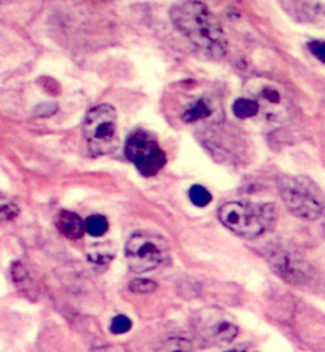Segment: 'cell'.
Returning a JSON list of instances; mask_svg holds the SVG:
<instances>
[{"instance_id": "obj_14", "label": "cell", "mask_w": 325, "mask_h": 352, "mask_svg": "<svg viewBox=\"0 0 325 352\" xmlns=\"http://www.w3.org/2000/svg\"><path fill=\"white\" fill-rule=\"evenodd\" d=\"M113 258V250L109 243L97 244L89 251V260L93 263L104 265Z\"/></svg>"}, {"instance_id": "obj_7", "label": "cell", "mask_w": 325, "mask_h": 352, "mask_svg": "<svg viewBox=\"0 0 325 352\" xmlns=\"http://www.w3.org/2000/svg\"><path fill=\"white\" fill-rule=\"evenodd\" d=\"M249 94L250 98L258 103L259 112L268 121L280 122L287 118L290 102L278 84L267 79L250 80Z\"/></svg>"}, {"instance_id": "obj_1", "label": "cell", "mask_w": 325, "mask_h": 352, "mask_svg": "<svg viewBox=\"0 0 325 352\" xmlns=\"http://www.w3.org/2000/svg\"><path fill=\"white\" fill-rule=\"evenodd\" d=\"M175 30L210 58L220 59L226 51L224 30L214 13L200 0H184L170 9Z\"/></svg>"}, {"instance_id": "obj_19", "label": "cell", "mask_w": 325, "mask_h": 352, "mask_svg": "<svg viewBox=\"0 0 325 352\" xmlns=\"http://www.w3.org/2000/svg\"><path fill=\"white\" fill-rule=\"evenodd\" d=\"M308 49L319 61L325 64V41L314 40V41L309 42Z\"/></svg>"}, {"instance_id": "obj_5", "label": "cell", "mask_w": 325, "mask_h": 352, "mask_svg": "<svg viewBox=\"0 0 325 352\" xmlns=\"http://www.w3.org/2000/svg\"><path fill=\"white\" fill-rule=\"evenodd\" d=\"M169 244L163 236L139 232L131 235L126 243V260L131 271L142 274L164 263L169 257Z\"/></svg>"}, {"instance_id": "obj_9", "label": "cell", "mask_w": 325, "mask_h": 352, "mask_svg": "<svg viewBox=\"0 0 325 352\" xmlns=\"http://www.w3.org/2000/svg\"><path fill=\"white\" fill-rule=\"evenodd\" d=\"M286 9L299 19L324 23L325 0H284Z\"/></svg>"}, {"instance_id": "obj_12", "label": "cell", "mask_w": 325, "mask_h": 352, "mask_svg": "<svg viewBox=\"0 0 325 352\" xmlns=\"http://www.w3.org/2000/svg\"><path fill=\"white\" fill-rule=\"evenodd\" d=\"M233 112L240 120L254 118L259 113L258 103L250 97H242L234 102Z\"/></svg>"}, {"instance_id": "obj_18", "label": "cell", "mask_w": 325, "mask_h": 352, "mask_svg": "<svg viewBox=\"0 0 325 352\" xmlns=\"http://www.w3.org/2000/svg\"><path fill=\"white\" fill-rule=\"evenodd\" d=\"M131 327H133V322L130 320V318H127L126 316H117L112 319L111 332L113 335H124V333H127Z\"/></svg>"}, {"instance_id": "obj_8", "label": "cell", "mask_w": 325, "mask_h": 352, "mask_svg": "<svg viewBox=\"0 0 325 352\" xmlns=\"http://www.w3.org/2000/svg\"><path fill=\"white\" fill-rule=\"evenodd\" d=\"M196 333L200 340L210 346L227 344L238 335V327L226 318L221 311L208 309L201 311L199 316Z\"/></svg>"}, {"instance_id": "obj_17", "label": "cell", "mask_w": 325, "mask_h": 352, "mask_svg": "<svg viewBox=\"0 0 325 352\" xmlns=\"http://www.w3.org/2000/svg\"><path fill=\"white\" fill-rule=\"evenodd\" d=\"M58 104L55 102L40 103L32 111V116L36 118H46L54 116L58 112Z\"/></svg>"}, {"instance_id": "obj_2", "label": "cell", "mask_w": 325, "mask_h": 352, "mask_svg": "<svg viewBox=\"0 0 325 352\" xmlns=\"http://www.w3.org/2000/svg\"><path fill=\"white\" fill-rule=\"evenodd\" d=\"M218 218L235 234L253 239L275 226L276 209L272 204L227 202L218 210Z\"/></svg>"}, {"instance_id": "obj_13", "label": "cell", "mask_w": 325, "mask_h": 352, "mask_svg": "<svg viewBox=\"0 0 325 352\" xmlns=\"http://www.w3.org/2000/svg\"><path fill=\"white\" fill-rule=\"evenodd\" d=\"M85 232L92 236H102L109 230V221L102 215H92L84 221Z\"/></svg>"}, {"instance_id": "obj_4", "label": "cell", "mask_w": 325, "mask_h": 352, "mask_svg": "<svg viewBox=\"0 0 325 352\" xmlns=\"http://www.w3.org/2000/svg\"><path fill=\"white\" fill-rule=\"evenodd\" d=\"M84 136L94 157L107 155L118 146L117 112L111 104H100L91 109L83 125Z\"/></svg>"}, {"instance_id": "obj_11", "label": "cell", "mask_w": 325, "mask_h": 352, "mask_svg": "<svg viewBox=\"0 0 325 352\" xmlns=\"http://www.w3.org/2000/svg\"><path fill=\"white\" fill-rule=\"evenodd\" d=\"M211 115L210 104L205 100H199L190 104V107L186 109L182 115V120L187 124H193L201 120L209 118Z\"/></svg>"}, {"instance_id": "obj_16", "label": "cell", "mask_w": 325, "mask_h": 352, "mask_svg": "<svg viewBox=\"0 0 325 352\" xmlns=\"http://www.w3.org/2000/svg\"><path fill=\"white\" fill-rule=\"evenodd\" d=\"M128 287L133 293L149 294L155 292L158 285L149 278H135L130 283Z\"/></svg>"}, {"instance_id": "obj_20", "label": "cell", "mask_w": 325, "mask_h": 352, "mask_svg": "<svg viewBox=\"0 0 325 352\" xmlns=\"http://www.w3.org/2000/svg\"><path fill=\"white\" fill-rule=\"evenodd\" d=\"M18 215V208L13 204H0V220H12Z\"/></svg>"}, {"instance_id": "obj_6", "label": "cell", "mask_w": 325, "mask_h": 352, "mask_svg": "<svg viewBox=\"0 0 325 352\" xmlns=\"http://www.w3.org/2000/svg\"><path fill=\"white\" fill-rule=\"evenodd\" d=\"M125 155L145 177L155 176L167 163L166 153L157 139L144 130H136L127 138Z\"/></svg>"}, {"instance_id": "obj_21", "label": "cell", "mask_w": 325, "mask_h": 352, "mask_svg": "<svg viewBox=\"0 0 325 352\" xmlns=\"http://www.w3.org/2000/svg\"><path fill=\"white\" fill-rule=\"evenodd\" d=\"M227 352H258L256 350H249V349H240V350H232V351Z\"/></svg>"}, {"instance_id": "obj_10", "label": "cell", "mask_w": 325, "mask_h": 352, "mask_svg": "<svg viewBox=\"0 0 325 352\" xmlns=\"http://www.w3.org/2000/svg\"><path fill=\"white\" fill-rule=\"evenodd\" d=\"M55 224L58 232L71 241L82 238L85 232L84 220L78 214L69 210H61L58 212L55 219Z\"/></svg>"}, {"instance_id": "obj_15", "label": "cell", "mask_w": 325, "mask_h": 352, "mask_svg": "<svg viewBox=\"0 0 325 352\" xmlns=\"http://www.w3.org/2000/svg\"><path fill=\"white\" fill-rule=\"evenodd\" d=\"M190 199H191L192 204L199 206V208H205L208 206L211 202V193L202 186L194 185L192 186L190 190Z\"/></svg>"}, {"instance_id": "obj_22", "label": "cell", "mask_w": 325, "mask_h": 352, "mask_svg": "<svg viewBox=\"0 0 325 352\" xmlns=\"http://www.w3.org/2000/svg\"><path fill=\"white\" fill-rule=\"evenodd\" d=\"M175 352H187V351H175Z\"/></svg>"}, {"instance_id": "obj_3", "label": "cell", "mask_w": 325, "mask_h": 352, "mask_svg": "<svg viewBox=\"0 0 325 352\" xmlns=\"http://www.w3.org/2000/svg\"><path fill=\"white\" fill-rule=\"evenodd\" d=\"M278 192L295 217L305 220L324 218L325 195L308 177H282L278 181Z\"/></svg>"}]
</instances>
